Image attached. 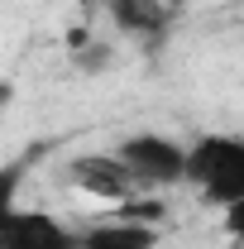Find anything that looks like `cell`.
<instances>
[{
	"label": "cell",
	"instance_id": "cell-1",
	"mask_svg": "<svg viewBox=\"0 0 244 249\" xmlns=\"http://www.w3.org/2000/svg\"><path fill=\"white\" fill-rule=\"evenodd\" d=\"M187 182L206 206H230L244 196V139L240 134H201L187 144Z\"/></svg>",
	"mask_w": 244,
	"mask_h": 249
},
{
	"label": "cell",
	"instance_id": "cell-2",
	"mask_svg": "<svg viewBox=\"0 0 244 249\" xmlns=\"http://www.w3.org/2000/svg\"><path fill=\"white\" fill-rule=\"evenodd\" d=\"M115 158L134 173L139 187H177V182H187V144L168 139V134H153V129L124 134L120 144H115Z\"/></svg>",
	"mask_w": 244,
	"mask_h": 249
},
{
	"label": "cell",
	"instance_id": "cell-3",
	"mask_svg": "<svg viewBox=\"0 0 244 249\" xmlns=\"http://www.w3.org/2000/svg\"><path fill=\"white\" fill-rule=\"evenodd\" d=\"M0 249H82V230L48 211H10L0 220Z\"/></svg>",
	"mask_w": 244,
	"mask_h": 249
},
{
	"label": "cell",
	"instance_id": "cell-4",
	"mask_svg": "<svg viewBox=\"0 0 244 249\" xmlns=\"http://www.w3.org/2000/svg\"><path fill=\"white\" fill-rule=\"evenodd\" d=\"M105 10H110L115 34L129 38V43H139V48H149V53L168 38L173 19H177V10L168 0H105Z\"/></svg>",
	"mask_w": 244,
	"mask_h": 249
},
{
	"label": "cell",
	"instance_id": "cell-5",
	"mask_svg": "<svg viewBox=\"0 0 244 249\" xmlns=\"http://www.w3.org/2000/svg\"><path fill=\"white\" fill-rule=\"evenodd\" d=\"M67 182L77 192H87V196H96V201H120V196H129L139 187L134 173L115 154H77L67 163Z\"/></svg>",
	"mask_w": 244,
	"mask_h": 249
},
{
	"label": "cell",
	"instance_id": "cell-6",
	"mask_svg": "<svg viewBox=\"0 0 244 249\" xmlns=\"http://www.w3.org/2000/svg\"><path fill=\"white\" fill-rule=\"evenodd\" d=\"M158 225H144V220H101L91 230H82V249H158Z\"/></svg>",
	"mask_w": 244,
	"mask_h": 249
},
{
	"label": "cell",
	"instance_id": "cell-7",
	"mask_svg": "<svg viewBox=\"0 0 244 249\" xmlns=\"http://www.w3.org/2000/svg\"><path fill=\"white\" fill-rule=\"evenodd\" d=\"M67 58L77 72H87V77H101V72H110L115 67V43H105V38H91V34H72L67 38Z\"/></svg>",
	"mask_w": 244,
	"mask_h": 249
},
{
	"label": "cell",
	"instance_id": "cell-8",
	"mask_svg": "<svg viewBox=\"0 0 244 249\" xmlns=\"http://www.w3.org/2000/svg\"><path fill=\"white\" fill-rule=\"evenodd\" d=\"M29 168H34V154H19V158H5L0 163V220L10 211H19V192H24Z\"/></svg>",
	"mask_w": 244,
	"mask_h": 249
},
{
	"label": "cell",
	"instance_id": "cell-9",
	"mask_svg": "<svg viewBox=\"0 0 244 249\" xmlns=\"http://www.w3.org/2000/svg\"><path fill=\"white\" fill-rule=\"evenodd\" d=\"M220 225H225L230 249H244V196H240V201H230V206L220 211Z\"/></svg>",
	"mask_w": 244,
	"mask_h": 249
},
{
	"label": "cell",
	"instance_id": "cell-10",
	"mask_svg": "<svg viewBox=\"0 0 244 249\" xmlns=\"http://www.w3.org/2000/svg\"><path fill=\"white\" fill-rule=\"evenodd\" d=\"M10 101H15V82H5V77H0V110H5Z\"/></svg>",
	"mask_w": 244,
	"mask_h": 249
},
{
	"label": "cell",
	"instance_id": "cell-11",
	"mask_svg": "<svg viewBox=\"0 0 244 249\" xmlns=\"http://www.w3.org/2000/svg\"><path fill=\"white\" fill-rule=\"evenodd\" d=\"M168 5H173V10H182V5H187V0H168Z\"/></svg>",
	"mask_w": 244,
	"mask_h": 249
}]
</instances>
